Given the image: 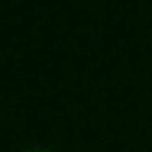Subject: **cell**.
Here are the masks:
<instances>
[{
  "instance_id": "cell-1",
  "label": "cell",
  "mask_w": 152,
  "mask_h": 152,
  "mask_svg": "<svg viewBox=\"0 0 152 152\" xmlns=\"http://www.w3.org/2000/svg\"><path fill=\"white\" fill-rule=\"evenodd\" d=\"M26 152H52V149H26Z\"/></svg>"
}]
</instances>
